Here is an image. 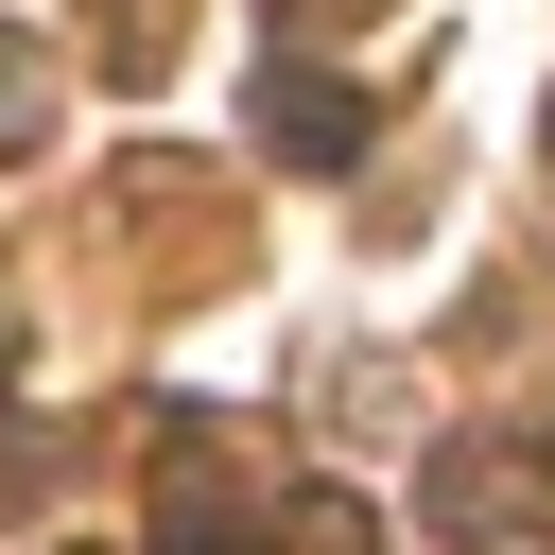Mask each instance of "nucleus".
I'll list each match as a JSON object with an SVG mask.
<instances>
[{"instance_id":"f257e3e1","label":"nucleus","mask_w":555,"mask_h":555,"mask_svg":"<svg viewBox=\"0 0 555 555\" xmlns=\"http://www.w3.org/2000/svg\"><path fill=\"white\" fill-rule=\"evenodd\" d=\"M260 139H278L295 173H347V156H364V87H330V69H260Z\"/></svg>"},{"instance_id":"f03ea898","label":"nucleus","mask_w":555,"mask_h":555,"mask_svg":"<svg viewBox=\"0 0 555 555\" xmlns=\"http://www.w3.org/2000/svg\"><path fill=\"white\" fill-rule=\"evenodd\" d=\"M416 503H434V520H451V538H503V520H520V503H538V486H520V468H503V451H434V486H416Z\"/></svg>"},{"instance_id":"7ed1b4c3","label":"nucleus","mask_w":555,"mask_h":555,"mask_svg":"<svg viewBox=\"0 0 555 555\" xmlns=\"http://www.w3.org/2000/svg\"><path fill=\"white\" fill-rule=\"evenodd\" d=\"M295 555H364V503H347V486H312V503H295Z\"/></svg>"},{"instance_id":"20e7f679","label":"nucleus","mask_w":555,"mask_h":555,"mask_svg":"<svg viewBox=\"0 0 555 555\" xmlns=\"http://www.w3.org/2000/svg\"><path fill=\"white\" fill-rule=\"evenodd\" d=\"M35 121H52V69H35V52H0V156H17Z\"/></svg>"},{"instance_id":"39448f33","label":"nucleus","mask_w":555,"mask_h":555,"mask_svg":"<svg viewBox=\"0 0 555 555\" xmlns=\"http://www.w3.org/2000/svg\"><path fill=\"white\" fill-rule=\"evenodd\" d=\"M156 555H243V538H225V520H173V538H156Z\"/></svg>"},{"instance_id":"423d86ee","label":"nucleus","mask_w":555,"mask_h":555,"mask_svg":"<svg viewBox=\"0 0 555 555\" xmlns=\"http://www.w3.org/2000/svg\"><path fill=\"white\" fill-rule=\"evenodd\" d=\"M295 17H364V0H295Z\"/></svg>"}]
</instances>
